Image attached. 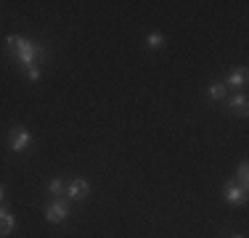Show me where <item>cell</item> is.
Instances as JSON below:
<instances>
[{
    "label": "cell",
    "mask_w": 249,
    "mask_h": 238,
    "mask_svg": "<svg viewBox=\"0 0 249 238\" xmlns=\"http://www.w3.org/2000/svg\"><path fill=\"white\" fill-rule=\"evenodd\" d=\"M11 58H14L16 64H21V67H32V64H40L43 67L45 61H48V48L43 43H35V40H27V37H19V45H16L14 53H8Z\"/></svg>",
    "instance_id": "cell-1"
},
{
    "label": "cell",
    "mask_w": 249,
    "mask_h": 238,
    "mask_svg": "<svg viewBox=\"0 0 249 238\" xmlns=\"http://www.w3.org/2000/svg\"><path fill=\"white\" fill-rule=\"evenodd\" d=\"M32 146V133L27 127H11L8 133V148L14 153H24L27 148Z\"/></svg>",
    "instance_id": "cell-2"
},
{
    "label": "cell",
    "mask_w": 249,
    "mask_h": 238,
    "mask_svg": "<svg viewBox=\"0 0 249 238\" xmlns=\"http://www.w3.org/2000/svg\"><path fill=\"white\" fill-rule=\"evenodd\" d=\"M69 217V201H64V199H53L48 206H45V220L53 225H58V222H64V220Z\"/></svg>",
    "instance_id": "cell-3"
},
{
    "label": "cell",
    "mask_w": 249,
    "mask_h": 238,
    "mask_svg": "<svg viewBox=\"0 0 249 238\" xmlns=\"http://www.w3.org/2000/svg\"><path fill=\"white\" fill-rule=\"evenodd\" d=\"M225 106H228V111L236 114V117H247V111H249V101H247L244 93L228 95V98H225Z\"/></svg>",
    "instance_id": "cell-4"
},
{
    "label": "cell",
    "mask_w": 249,
    "mask_h": 238,
    "mask_svg": "<svg viewBox=\"0 0 249 238\" xmlns=\"http://www.w3.org/2000/svg\"><path fill=\"white\" fill-rule=\"evenodd\" d=\"M223 85L228 87V90H244L247 87V69L236 67L233 71H228V77L223 80Z\"/></svg>",
    "instance_id": "cell-5"
},
{
    "label": "cell",
    "mask_w": 249,
    "mask_h": 238,
    "mask_svg": "<svg viewBox=\"0 0 249 238\" xmlns=\"http://www.w3.org/2000/svg\"><path fill=\"white\" fill-rule=\"evenodd\" d=\"M88 193H90V183L80 180V177H74V180L67 186V199L69 201H82Z\"/></svg>",
    "instance_id": "cell-6"
},
{
    "label": "cell",
    "mask_w": 249,
    "mask_h": 238,
    "mask_svg": "<svg viewBox=\"0 0 249 238\" xmlns=\"http://www.w3.org/2000/svg\"><path fill=\"white\" fill-rule=\"evenodd\" d=\"M223 196H225L228 204H244V201H247V190L241 186H236V183H225Z\"/></svg>",
    "instance_id": "cell-7"
},
{
    "label": "cell",
    "mask_w": 249,
    "mask_h": 238,
    "mask_svg": "<svg viewBox=\"0 0 249 238\" xmlns=\"http://www.w3.org/2000/svg\"><path fill=\"white\" fill-rule=\"evenodd\" d=\"M14 228H16V217H14L8 209H5V206H0V238L8 236Z\"/></svg>",
    "instance_id": "cell-8"
},
{
    "label": "cell",
    "mask_w": 249,
    "mask_h": 238,
    "mask_svg": "<svg viewBox=\"0 0 249 238\" xmlns=\"http://www.w3.org/2000/svg\"><path fill=\"white\" fill-rule=\"evenodd\" d=\"M207 98L210 101H225L228 98V87H225L223 82H212V85L207 87Z\"/></svg>",
    "instance_id": "cell-9"
},
{
    "label": "cell",
    "mask_w": 249,
    "mask_h": 238,
    "mask_svg": "<svg viewBox=\"0 0 249 238\" xmlns=\"http://www.w3.org/2000/svg\"><path fill=\"white\" fill-rule=\"evenodd\" d=\"M164 43H167V37L159 34V32L146 34V48H149V51H159V48H164Z\"/></svg>",
    "instance_id": "cell-10"
},
{
    "label": "cell",
    "mask_w": 249,
    "mask_h": 238,
    "mask_svg": "<svg viewBox=\"0 0 249 238\" xmlns=\"http://www.w3.org/2000/svg\"><path fill=\"white\" fill-rule=\"evenodd\" d=\"M64 190H67V188H64V180H58V177L48 183V193H51V196H56V199H61Z\"/></svg>",
    "instance_id": "cell-11"
},
{
    "label": "cell",
    "mask_w": 249,
    "mask_h": 238,
    "mask_svg": "<svg viewBox=\"0 0 249 238\" xmlns=\"http://www.w3.org/2000/svg\"><path fill=\"white\" fill-rule=\"evenodd\" d=\"M24 74H27V80L37 82L40 77H43V67H40V64H32V67H27V69H24Z\"/></svg>",
    "instance_id": "cell-12"
},
{
    "label": "cell",
    "mask_w": 249,
    "mask_h": 238,
    "mask_svg": "<svg viewBox=\"0 0 249 238\" xmlns=\"http://www.w3.org/2000/svg\"><path fill=\"white\" fill-rule=\"evenodd\" d=\"M247 183H249V167H247V162H241L239 164V186L247 190Z\"/></svg>",
    "instance_id": "cell-13"
},
{
    "label": "cell",
    "mask_w": 249,
    "mask_h": 238,
    "mask_svg": "<svg viewBox=\"0 0 249 238\" xmlns=\"http://www.w3.org/2000/svg\"><path fill=\"white\" fill-rule=\"evenodd\" d=\"M16 45H19V34H8V37H5V51L14 53Z\"/></svg>",
    "instance_id": "cell-14"
},
{
    "label": "cell",
    "mask_w": 249,
    "mask_h": 238,
    "mask_svg": "<svg viewBox=\"0 0 249 238\" xmlns=\"http://www.w3.org/2000/svg\"><path fill=\"white\" fill-rule=\"evenodd\" d=\"M3 196H5V188H3V186H0V201H3Z\"/></svg>",
    "instance_id": "cell-15"
},
{
    "label": "cell",
    "mask_w": 249,
    "mask_h": 238,
    "mask_svg": "<svg viewBox=\"0 0 249 238\" xmlns=\"http://www.w3.org/2000/svg\"><path fill=\"white\" fill-rule=\"evenodd\" d=\"M233 238H244V236H233Z\"/></svg>",
    "instance_id": "cell-16"
}]
</instances>
